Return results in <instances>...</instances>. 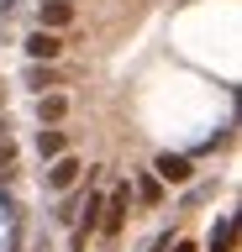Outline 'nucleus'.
I'll return each mask as SVG.
<instances>
[{"instance_id": "1", "label": "nucleus", "mask_w": 242, "mask_h": 252, "mask_svg": "<svg viewBox=\"0 0 242 252\" xmlns=\"http://www.w3.org/2000/svg\"><path fill=\"white\" fill-rule=\"evenodd\" d=\"M127 210H132V184H116L105 200H100V226L95 231H105V236H116L121 226H127Z\"/></svg>"}, {"instance_id": "2", "label": "nucleus", "mask_w": 242, "mask_h": 252, "mask_svg": "<svg viewBox=\"0 0 242 252\" xmlns=\"http://www.w3.org/2000/svg\"><path fill=\"white\" fill-rule=\"evenodd\" d=\"M153 173H158V184H184V179L195 173V163L184 153H158L153 158Z\"/></svg>"}, {"instance_id": "3", "label": "nucleus", "mask_w": 242, "mask_h": 252, "mask_svg": "<svg viewBox=\"0 0 242 252\" xmlns=\"http://www.w3.org/2000/svg\"><path fill=\"white\" fill-rule=\"evenodd\" d=\"M79 168H84V163H79L74 153L53 158V163H48V189H53V194H64V189H74V179H79Z\"/></svg>"}, {"instance_id": "4", "label": "nucleus", "mask_w": 242, "mask_h": 252, "mask_svg": "<svg viewBox=\"0 0 242 252\" xmlns=\"http://www.w3.org/2000/svg\"><path fill=\"white\" fill-rule=\"evenodd\" d=\"M37 21H42V32H64L69 21H74V5H69V0H42V5H37Z\"/></svg>"}, {"instance_id": "5", "label": "nucleus", "mask_w": 242, "mask_h": 252, "mask_svg": "<svg viewBox=\"0 0 242 252\" xmlns=\"http://www.w3.org/2000/svg\"><path fill=\"white\" fill-rule=\"evenodd\" d=\"M27 53H32V63H53L58 53H64V42H58V32H42V27H37L32 37H27Z\"/></svg>"}, {"instance_id": "6", "label": "nucleus", "mask_w": 242, "mask_h": 252, "mask_svg": "<svg viewBox=\"0 0 242 252\" xmlns=\"http://www.w3.org/2000/svg\"><path fill=\"white\" fill-rule=\"evenodd\" d=\"M64 116H69V100H64V94H58V90L37 94V121H42V126H58V121H64Z\"/></svg>"}, {"instance_id": "7", "label": "nucleus", "mask_w": 242, "mask_h": 252, "mask_svg": "<svg viewBox=\"0 0 242 252\" xmlns=\"http://www.w3.org/2000/svg\"><path fill=\"white\" fill-rule=\"evenodd\" d=\"M21 84H27L32 94H48L53 84H64V79H58V68H53V63H32V68L21 74Z\"/></svg>"}, {"instance_id": "8", "label": "nucleus", "mask_w": 242, "mask_h": 252, "mask_svg": "<svg viewBox=\"0 0 242 252\" xmlns=\"http://www.w3.org/2000/svg\"><path fill=\"white\" fill-rule=\"evenodd\" d=\"M37 153H42V163H53V158L69 153V137L58 131V126H42V131H37Z\"/></svg>"}, {"instance_id": "9", "label": "nucleus", "mask_w": 242, "mask_h": 252, "mask_svg": "<svg viewBox=\"0 0 242 252\" xmlns=\"http://www.w3.org/2000/svg\"><path fill=\"white\" fill-rule=\"evenodd\" d=\"M210 252H237V220L232 216H221L210 226Z\"/></svg>"}, {"instance_id": "10", "label": "nucleus", "mask_w": 242, "mask_h": 252, "mask_svg": "<svg viewBox=\"0 0 242 252\" xmlns=\"http://www.w3.org/2000/svg\"><path fill=\"white\" fill-rule=\"evenodd\" d=\"M79 205H84V194H69V189H64V200H58V210H53V216L69 226V220H79Z\"/></svg>"}, {"instance_id": "11", "label": "nucleus", "mask_w": 242, "mask_h": 252, "mask_svg": "<svg viewBox=\"0 0 242 252\" xmlns=\"http://www.w3.org/2000/svg\"><path fill=\"white\" fill-rule=\"evenodd\" d=\"M137 194H142L147 205H158V200H163V184L153 179V173H137Z\"/></svg>"}, {"instance_id": "12", "label": "nucleus", "mask_w": 242, "mask_h": 252, "mask_svg": "<svg viewBox=\"0 0 242 252\" xmlns=\"http://www.w3.org/2000/svg\"><path fill=\"white\" fill-rule=\"evenodd\" d=\"M0 179H5V184L16 179V142H5V147H0Z\"/></svg>"}, {"instance_id": "13", "label": "nucleus", "mask_w": 242, "mask_h": 252, "mask_svg": "<svg viewBox=\"0 0 242 252\" xmlns=\"http://www.w3.org/2000/svg\"><path fill=\"white\" fill-rule=\"evenodd\" d=\"M5 142H11V121H5V116H0V147H5Z\"/></svg>"}, {"instance_id": "14", "label": "nucleus", "mask_w": 242, "mask_h": 252, "mask_svg": "<svg viewBox=\"0 0 242 252\" xmlns=\"http://www.w3.org/2000/svg\"><path fill=\"white\" fill-rule=\"evenodd\" d=\"M11 11H16V0H0V16H11Z\"/></svg>"}, {"instance_id": "15", "label": "nucleus", "mask_w": 242, "mask_h": 252, "mask_svg": "<svg viewBox=\"0 0 242 252\" xmlns=\"http://www.w3.org/2000/svg\"><path fill=\"white\" fill-rule=\"evenodd\" d=\"M174 252H195V247H190V242H174Z\"/></svg>"}, {"instance_id": "16", "label": "nucleus", "mask_w": 242, "mask_h": 252, "mask_svg": "<svg viewBox=\"0 0 242 252\" xmlns=\"http://www.w3.org/2000/svg\"><path fill=\"white\" fill-rule=\"evenodd\" d=\"M0 100H5V94H0Z\"/></svg>"}]
</instances>
